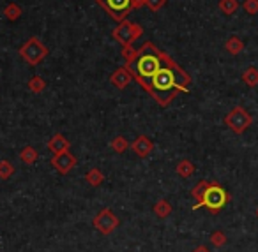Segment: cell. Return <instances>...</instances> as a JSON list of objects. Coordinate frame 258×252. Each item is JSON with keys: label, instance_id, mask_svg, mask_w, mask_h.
Here are the masks:
<instances>
[{"label": "cell", "instance_id": "1", "mask_svg": "<svg viewBox=\"0 0 258 252\" xmlns=\"http://www.w3.org/2000/svg\"><path fill=\"white\" fill-rule=\"evenodd\" d=\"M189 85H191V76L168 53H165L161 67H159V71L152 78L147 94H151L154 97V101L159 106L165 108L179 94L187 92Z\"/></svg>", "mask_w": 258, "mask_h": 252}, {"label": "cell", "instance_id": "2", "mask_svg": "<svg viewBox=\"0 0 258 252\" xmlns=\"http://www.w3.org/2000/svg\"><path fill=\"white\" fill-rule=\"evenodd\" d=\"M163 58H165V51H161L158 46H154V43L147 41L140 50H137L135 58L129 64H125V67L131 72L133 79H137L142 89L147 92L152 78H154L156 72L161 67Z\"/></svg>", "mask_w": 258, "mask_h": 252}, {"label": "cell", "instance_id": "3", "mask_svg": "<svg viewBox=\"0 0 258 252\" xmlns=\"http://www.w3.org/2000/svg\"><path fill=\"white\" fill-rule=\"evenodd\" d=\"M230 201V196L225 189L221 187L219 184L216 182H211L209 189L205 191V196L198 205H193V210H198V208H207L211 210L212 213H218L219 210H223L226 206V203Z\"/></svg>", "mask_w": 258, "mask_h": 252}, {"label": "cell", "instance_id": "4", "mask_svg": "<svg viewBox=\"0 0 258 252\" xmlns=\"http://www.w3.org/2000/svg\"><path fill=\"white\" fill-rule=\"evenodd\" d=\"M97 4L106 11V15L117 23L127 20V15L137 9L135 0H96Z\"/></svg>", "mask_w": 258, "mask_h": 252}, {"label": "cell", "instance_id": "5", "mask_svg": "<svg viewBox=\"0 0 258 252\" xmlns=\"http://www.w3.org/2000/svg\"><path fill=\"white\" fill-rule=\"evenodd\" d=\"M48 48L43 44V41L39 37H30L27 39V43H23V46L20 48V57L27 62L29 65H37L46 58Z\"/></svg>", "mask_w": 258, "mask_h": 252}, {"label": "cell", "instance_id": "6", "mask_svg": "<svg viewBox=\"0 0 258 252\" xmlns=\"http://www.w3.org/2000/svg\"><path fill=\"white\" fill-rule=\"evenodd\" d=\"M253 124V117L246 111V108L235 106L226 113L225 117V125L233 132V134H242Z\"/></svg>", "mask_w": 258, "mask_h": 252}, {"label": "cell", "instance_id": "7", "mask_svg": "<svg viewBox=\"0 0 258 252\" xmlns=\"http://www.w3.org/2000/svg\"><path fill=\"white\" fill-rule=\"evenodd\" d=\"M142 34H144L142 25H138V23H131V22H127V20H124V22L118 23L117 29L113 30V34H111V36H113V39L117 41L122 48H124V46H133V43L142 36Z\"/></svg>", "mask_w": 258, "mask_h": 252}, {"label": "cell", "instance_id": "8", "mask_svg": "<svg viewBox=\"0 0 258 252\" xmlns=\"http://www.w3.org/2000/svg\"><path fill=\"white\" fill-rule=\"evenodd\" d=\"M92 226L96 227L101 234H111L118 226H120V220H118V217L115 215L110 208H103L92 219Z\"/></svg>", "mask_w": 258, "mask_h": 252}, {"label": "cell", "instance_id": "9", "mask_svg": "<svg viewBox=\"0 0 258 252\" xmlns=\"http://www.w3.org/2000/svg\"><path fill=\"white\" fill-rule=\"evenodd\" d=\"M50 164H51V167L57 171V173L68 175L69 171H73L76 167V164H78V159H76V157L68 150V152L57 153V155L51 157Z\"/></svg>", "mask_w": 258, "mask_h": 252}, {"label": "cell", "instance_id": "10", "mask_svg": "<svg viewBox=\"0 0 258 252\" xmlns=\"http://www.w3.org/2000/svg\"><path fill=\"white\" fill-rule=\"evenodd\" d=\"M131 148H133V152L137 153L138 157H149L152 148H154V143H152V139L149 138V136H138V138L131 143Z\"/></svg>", "mask_w": 258, "mask_h": 252}, {"label": "cell", "instance_id": "11", "mask_svg": "<svg viewBox=\"0 0 258 252\" xmlns=\"http://www.w3.org/2000/svg\"><path fill=\"white\" fill-rule=\"evenodd\" d=\"M131 79H133V76L127 71V67H118L117 71L110 76V83L118 90H124L125 87L131 83Z\"/></svg>", "mask_w": 258, "mask_h": 252}, {"label": "cell", "instance_id": "12", "mask_svg": "<svg viewBox=\"0 0 258 252\" xmlns=\"http://www.w3.org/2000/svg\"><path fill=\"white\" fill-rule=\"evenodd\" d=\"M69 148H71V141H69L64 134H55L53 138L48 141V150H50L53 155L62 153V152H68Z\"/></svg>", "mask_w": 258, "mask_h": 252}, {"label": "cell", "instance_id": "13", "mask_svg": "<svg viewBox=\"0 0 258 252\" xmlns=\"http://www.w3.org/2000/svg\"><path fill=\"white\" fill-rule=\"evenodd\" d=\"M225 50L228 51L230 55H239V53H242V50H244V43L240 41V37H237V36H232V37H228L226 39V43H225Z\"/></svg>", "mask_w": 258, "mask_h": 252}, {"label": "cell", "instance_id": "14", "mask_svg": "<svg viewBox=\"0 0 258 252\" xmlns=\"http://www.w3.org/2000/svg\"><path fill=\"white\" fill-rule=\"evenodd\" d=\"M242 83L244 85H247L249 89H254V87H258V69L254 67V65H251V67H247L246 71L242 72Z\"/></svg>", "mask_w": 258, "mask_h": 252}, {"label": "cell", "instance_id": "15", "mask_svg": "<svg viewBox=\"0 0 258 252\" xmlns=\"http://www.w3.org/2000/svg\"><path fill=\"white\" fill-rule=\"evenodd\" d=\"M177 175L179 177H182V178H189V177H193V173L197 171V167H195V164L191 162V160H187V159H182L179 164H177Z\"/></svg>", "mask_w": 258, "mask_h": 252}, {"label": "cell", "instance_id": "16", "mask_svg": "<svg viewBox=\"0 0 258 252\" xmlns=\"http://www.w3.org/2000/svg\"><path fill=\"white\" fill-rule=\"evenodd\" d=\"M85 180H87V184H90L92 187H99V185L104 182V175H103V171H101V170L92 167V170L87 171Z\"/></svg>", "mask_w": 258, "mask_h": 252}, {"label": "cell", "instance_id": "17", "mask_svg": "<svg viewBox=\"0 0 258 252\" xmlns=\"http://www.w3.org/2000/svg\"><path fill=\"white\" fill-rule=\"evenodd\" d=\"M152 210H154V213L159 217V219H166V217H168L170 213H172L173 208H172V205L168 203V199H159V201L156 203L154 208H152Z\"/></svg>", "mask_w": 258, "mask_h": 252}, {"label": "cell", "instance_id": "18", "mask_svg": "<svg viewBox=\"0 0 258 252\" xmlns=\"http://www.w3.org/2000/svg\"><path fill=\"white\" fill-rule=\"evenodd\" d=\"M209 185H211V182H207V180H200L197 185H195L193 189H191V196L195 198V205H198V203L204 199V196H205V191L209 189Z\"/></svg>", "mask_w": 258, "mask_h": 252}, {"label": "cell", "instance_id": "19", "mask_svg": "<svg viewBox=\"0 0 258 252\" xmlns=\"http://www.w3.org/2000/svg\"><path fill=\"white\" fill-rule=\"evenodd\" d=\"M239 9V0H219V11L226 16L235 15V11Z\"/></svg>", "mask_w": 258, "mask_h": 252}, {"label": "cell", "instance_id": "20", "mask_svg": "<svg viewBox=\"0 0 258 252\" xmlns=\"http://www.w3.org/2000/svg\"><path fill=\"white\" fill-rule=\"evenodd\" d=\"M37 157H39V153H37V150L34 148V146H25V148L20 152V159L25 164H34L37 160Z\"/></svg>", "mask_w": 258, "mask_h": 252}, {"label": "cell", "instance_id": "21", "mask_svg": "<svg viewBox=\"0 0 258 252\" xmlns=\"http://www.w3.org/2000/svg\"><path fill=\"white\" fill-rule=\"evenodd\" d=\"M4 15L9 22H16V20L22 16V8H20L18 4H15V2H11V4H8L4 8Z\"/></svg>", "mask_w": 258, "mask_h": 252}, {"label": "cell", "instance_id": "22", "mask_svg": "<svg viewBox=\"0 0 258 252\" xmlns=\"http://www.w3.org/2000/svg\"><path fill=\"white\" fill-rule=\"evenodd\" d=\"M27 87H29L30 92L34 94H41L44 89H46V81H44L41 76H32V78L29 79V83H27Z\"/></svg>", "mask_w": 258, "mask_h": 252}, {"label": "cell", "instance_id": "23", "mask_svg": "<svg viewBox=\"0 0 258 252\" xmlns=\"http://www.w3.org/2000/svg\"><path fill=\"white\" fill-rule=\"evenodd\" d=\"M110 148L113 150L115 153H124L125 150L129 148V143H127V139H125L124 136H117V138L111 139Z\"/></svg>", "mask_w": 258, "mask_h": 252}, {"label": "cell", "instance_id": "24", "mask_svg": "<svg viewBox=\"0 0 258 252\" xmlns=\"http://www.w3.org/2000/svg\"><path fill=\"white\" fill-rule=\"evenodd\" d=\"M13 173H15L13 164L9 162V160H0V178H2V180H8V178L13 177Z\"/></svg>", "mask_w": 258, "mask_h": 252}, {"label": "cell", "instance_id": "25", "mask_svg": "<svg viewBox=\"0 0 258 252\" xmlns=\"http://www.w3.org/2000/svg\"><path fill=\"white\" fill-rule=\"evenodd\" d=\"M226 234L223 233V231H214V233L211 234V243L214 245V247H223V245L226 243Z\"/></svg>", "mask_w": 258, "mask_h": 252}, {"label": "cell", "instance_id": "26", "mask_svg": "<svg viewBox=\"0 0 258 252\" xmlns=\"http://www.w3.org/2000/svg\"><path fill=\"white\" fill-rule=\"evenodd\" d=\"M242 8L247 15H258V0H244Z\"/></svg>", "mask_w": 258, "mask_h": 252}, {"label": "cell", "instance_id": "27", "mask_svg": "<svg viewBox=\"0 0 258 252\" xmlns=\"http://www.w3.org/2000/svg\"><path fill=\"white\" fill-rule=\"evenodd\" d=\"M135 55H137V50H135L133 46H124V48H122V58H124L125 64H129V62L133 60Z\"/></svg>", "mask_w": 258, "mask_h": 252}, {"label": "cell", "instance_id": "28", "mask_svg": "<svg viewBox=\"0 0 258 252\" xmlns=\"http://www.w3.org/2000/svg\"><path fill=\"white\" fill-rule=\"evenodd\" d=\"M165 4H166V0H145V6H147L152 13L159 11V9H161Z\"/></svg>", "mask_w": 258, "mask_h": 252}, {"label": "cell", "instance_id": "29", "mask_svg": "<svg viewBox=\"0 0 258 252\" xmlns=\"http://www.w3.org/2000/svg\"><path fill=\"white\" fill-rule=\"evenodd\" d=\"M193 252H211L205 245H198L197 248H193Z\"/></svg>", "mask_w": 258, "mask_h": 252}, {"label": "cell", "instance_id": "30", "mask_svg": "<svg viewBox=\"0 0 258 252\" xmlns=\"http://www.w3.org/2000/svg\"><path fill=\"white\" fill-rule=\"evenodd\" d=\"M254 213H256V217H258V206H256V212H254Z\"/></svg>", "mask_w": 258, "mask_h": 252}]
</instances>
